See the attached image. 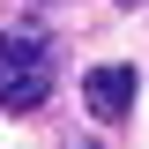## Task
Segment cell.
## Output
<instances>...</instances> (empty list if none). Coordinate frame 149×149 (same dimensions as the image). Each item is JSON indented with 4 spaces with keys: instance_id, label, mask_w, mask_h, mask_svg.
<instances>
[{
    "instance_id": "obj_1",
    "label": "cell",
    "mask_w": 149,
    "mask_h": 149,
    "mask_svg": "<svg viewBox=\"0 0 149 149\" xmlns=\"http://www.w3.org/2000/svg\"><path fill=\"white\" fill-rule=\"evenodd\" d=\"M60 52L45 30H0V112H37L52 97Z\"/></svg>"
},
{
    "instance_id": "obj_2",
    "label": "cell",
    "mask_w": 149,
    "mask_h": 149,
    "mask_svg": "<svg viewBox=\"0 0 149 149\" xmlns=\"http://www.w3.org/2000/svg\"><path fill=\"white\" fill-rule=\"evenodd\" d=\"M90 112L97 119H127L134 112V67H90Z\"/></svg>"
}]
</instances>
